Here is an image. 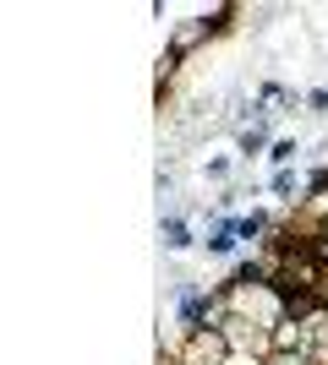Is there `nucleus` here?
<instances>
[{
	"label": "nucleus",
	"mask_w": 328,
	"mask_h": 365,
	"mask_svg": "<svg viewBox=\"0 0 328 365\" xmlns=\"http://www.w3.org/2000/svg\"><path fill=\"white\" fill-rule=\"evenodd\" d=\"M181 365H230V338H224V327H192L187 338H181Z\"/></svg>",
	"instance_id": "nucleus-1"
},
{
	"label": "nucleus",
	"mask_w": 328,
	"mask_h": 365,
	"mask_svg": "<svg viewBox=\"0 0 328 365\" xmlns=\"http://www.w3.org/2000/svg\"><path fill=\"white\" fill-rule=\"evenodd\" d=\"M235 148H241V158H257V153L274 148V142H268V115H257L252 125H241V131H235Z\"/></svg>",
	"instance_id": "nucleus-2"
},
{
	"label": "nucleus",
	"mask_w": 328,
	"mask_h": 365,
	"mask_svg": "<svg viewBox=\"0 0 328 365\" xmlns=\"http://www.w3.org/2000/svg\"><path fill=\"white\" fill-rule=\"evenodd\" d=\"M274 224H279V218H268V213H241V218H235L241 240H252V245H268V240H274Z\"/></svg>",
	"instance_id": "nucleus-3"
},
{
	"label": "nucleus",
	"mask_w": 328,
	"mask_h": 365,
	"mask_svg": "<svg viewBox=\"0 0 328 365\" xmlns=\"http://www.w3.org/2000/svg\"><path fill=\"white\" fill-rule=\"evenodd\" d=\"M208 257H230V251H235V245H241V229H235V218H224V224H214V229H208Z\"/></svg>",
	"instance_id": "nucleus-4"
},
{
	"label": "nucleus",
	"mask_w": 328,
	"mask_h": 365,
	"mask_svg": "<svg viewBox=\"0 0 328 365\" xmlns=\"http://www.w3.org/2000/svg\"><path fill=\"white\" fill-rule=\"evenodd\" d=\"M159 235H164V251H192V229H187V218H164L159 224Z\"/></svg>",
	"instance_id": "nucleus-5"
},
{
	"label": "nucleus",
	"mask_w": 328,
	"mask_h": 365,
	"mask_svg": "<svg viewBox=\"0 0 328 365\" xmlns=\"http://www.w3.org/2000/svg\"><path fill=\"white\" fill-rule=\"evenodd\" d=\"M296 153H301L296 137H279L274 148H268V164H274V169H296Z\"/></svg>",
	"instance_id": "nucleus-6"
},
{
	"label": "nucleus",
	"mask_w": 328,
	"mask_h": 365,
	"mask_svg": "<svg viewBox=\"0 0 328 365\" xmlns=\"http://www.w3.org/2000/svg\"><path fill=\"white\" fill-rule=\"evenodd\" d=\"M307 109H312V115H323V120H328V88H312V93H307Z\"/></svg>",
	"instance_id": "nucleus-7"
},
{
	"label": "nucleus",
	"mask_w": 328,
	"mask_h": 365,
	"mask_svg": "<svg viewBox=\"0 0 328 365\" xmlns=\"http://www.w3.org/2000/svg\"><path fill=\"white\" fill-rule=\"evenodd\" d=\"M203 169H208V180H224V175H230V158H208Z\"/></svg>",
	"instance_id": "nucleus-8"
},
{
	"label": "nucleus",
	"mask_w": 328,
	"mask_h": 365,
	"mask_svg": "<svg viewBox=\"0 0 328 365\" xmlns=\"http://www.w3.org/2000/svg\"><path fill=\"white\" fill-rule=\"evenodd\" d=\"M268 365H312V354H268Z\"/></svg>",
	"instance_id": "nucleus-9"
}]
</instances>
